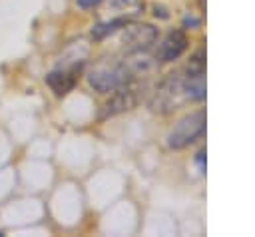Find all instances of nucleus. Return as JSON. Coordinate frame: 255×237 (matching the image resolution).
I'll return each instance as SVG.
<instances>
[{
    "label": "nucleus",
    "instance_id": "nucleus-4",
    "mask_svg": "<svg viewBox=\"0 0 255 237\" xmlns=\"http://www.w3.org/2000/svg\"><path fill=\"white\" fill-rule=\"evenodd\" d=\"M155 40H157V30L149 24L129 26V28H126V34H124V46L129 52H141V50L149 48Z\"/></svg>",
    "mask_w": 255,
    "mask_h": 237
},
{
    "label": "nucleus",
    "instance_id": "nucleus-8",
    "mask_svg": "<svg viewBox=\"0 0 255 237\" xmlns=\"http://www.w3.org/2000/svg\"><path fill=\"white\" fill-rule=\"evenodd\" d=\"M124 24V20H114V22H110V24H98L94 30H92V36L94 38H104L106 34H112L114 30H116V26H122Z\"/></svg>",
    "mask_w": 255,
    "mask_h": 237
},
{
    "label": "nucleus",
    "instance_id": "nucleus-9",
    "mask_svg": "<svg viewBox=\"0 0 255 237\" xmlns=\"http://www.w3.org/2000/svg\"><path fill=\"white\" fill-rule=\"evenodd\" d=\"M100 0H78V6L80 8H92V6H96Z\"/></svg>",
    "mask_w": 255,
    "mask_h": 237
},
{
    "label": "nucleus",
    "instance_id": "nucleus-3",
    "mask_svg": "<svg viewBox=\"0 0 255 237\" xmlns=\"http://www.w3.org/2000/svg\"><path fill=\"white\" fill-rule=\"evenodd\" d=\"M181 100H187L185 98V92H183V80H181L179 74H169L159 84V88L155 90L151 108L165 114V112H171Z\"/></svg>",
    "mask_w": 255,
    "mask_h": 237
},
{
    "label": "nucleus",
    "instance_id": "nucleus-2",
    "mask_svg": "<svg viewBox=\"0 0 255 237\" xmlns=\"http://www.w3.org/2000/svg\"><path fill=\"white\" fill-rule=\"evenodd\" d=\"M131 76L129 66L126 64H114V66H98L96 70H92L88 74V82L96 92L108 94V92H116L118 88L126 86L128 80Z\"/></svg>",
    "mask_w": 255,
    "mask_h": 237
},
{
    "label": "nucleus",
    "instance_id": "nucleus-6",
    "mask_svg": "<svg viewBox=\"0 0 255 237\" xmlns=\"http://www.w3.org/2000/svg\"><path fill=\"white\" fill-rule=\"evenodd\" d=\"M137 98H135V92L129 90V88H118L116 94H112V98L104 104L102 112H100V119H106V118H112V116H118L122 112H128L135 106Z\"/></svg>",
    "mask_w": 255,
    "mask_h": 237
},
{
    "label": "nucleus",
    "instance_id": "nucleus-5",
    "mask_svg": "<svg viewBox=\"0 0 255 237\" xmlns=\"http://www.w3.org/2000/svg\"><path fill=\"white\" fill-rule=\"evenodd\" d=\"M185 48H187V36L181 32V30H173V32H169L163 40H161V44L157 46V50H155V60H159V62H173V60H177L183 52H185Z\"/></svg>",
    "mask_w": 255,
    "mask_h": 237
},
{
    "label": "nucleus",
    "instance_id": "nucleus-1",
    "mask_svg": "<svg viewBox=\"0 0 255 237\" xmlns=\"http://www.w3.org/2000/svg\"><path fill=\"white\" fill-rule=\"evenodd\" d=\"M205 131V112L197 110L177 121V125L167 135V145L171 149H183L189 143H193L201 133Z\"/></svg>",
    "mask_w": 255,
    "mask_h": 237
},
{
    "label": "nucleus",
    "instance_id": "nucleus-7",
    "mask_svg": "<svg viewBox=\"0 0 255 237\" xmlns=\"http://www.w3.org/2000/svg\"><path fill=\"white\" fill-rule=\"evenodd\" d=\"M46 84L56 96H66L76 86V76L70 70H54L46 76Z\"/></svg>",
    "mask_w": 255,
    "mask_h": 237
}]
</instances>
